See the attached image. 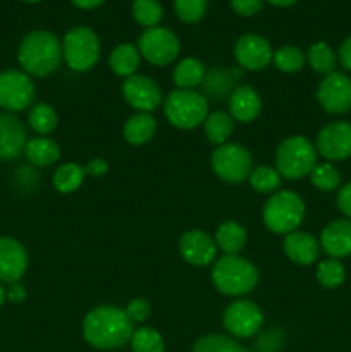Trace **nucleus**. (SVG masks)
Segmentation results:
<instances>
[{
  "mask_svg": "<svg viewBox=\"0 0 351 352\" xmlns=\"http://www.w3.org/2000/svg\"><path fill=\"white\" fill-rule=\"evenodd\" d=\"M24 2H31V3H33V2H40V0H24Z\"/></svg>",
  "mask_w": 351,
  "mask_h": 352,
  "instance_id": "obj_50",
  "label": "nucleus"
},
{
  "mask_svg": "<svg viewBox=\"0 0 351 352\" xmlns=\"http://www.w3.org/2000/svg\"><path fill=\"white\" fill-rule=\"evenodd\" d=\"M231 7L240 16L250 17L262 9V0H231Z\"/></svg>",
  "mask_w": 351,
  "mask_h": 352,
  "instance_id": "obj_42",
  "label": "nucleus"
},
{
  "mask_svg": "<svg viewBox=\"0 0 351 352\" xmlns=\"http://www.w3.org/2000/svg\"><path fill=\"white\" fill-rule=\"evenodd\" d=\"M212 282L226 296H244L258 284V270L240 254H226L213 263Z\"/></svg>",
  "mask_w": 351,
  "mask_h": 352,
  "instance_id": "obj_3",
  "label": "nucleus"
},
{
  "mask_svg": "<svg viewBox=\"0 0 351 352\" xmlns=\"http://www.w3.org/2000/svg\"><path fill=\"white\" fill-rule=\"evenodd\" d=\"M28 143L26 126L10 112H0V160H12L24 153Z\"/></svg>",
  "mask_w": 351,
  "mask_h": 352,
  "instance_id": "obj_17",
  "label": "nucleus"
},
{
  "mask_svg": "<svg viewBox=\"0 0 351 352\" xmlns=\"http://www.w3.org/2000/svg\"><path fill=\"white\" fill-rule=\"evenodd\" d=\"M124 311H126L127 318H129L131 322L140 323V322H145V320L150 316L151 306L147 299L136 298V299H131L129 305L126 306V309H124Z\"/></svg>",
  "mask_w": 351,
  "mask_h": 352,
  "instance_id": "obj_41",
  "label": "nucleus"
},
{
  "mask_svg": "<svg viewBox=\"0 0 351 352\" xmlns=\"http://www.w3.org/2000/svg\"><path fill=\"white\" fill-rule=\"evenodd\" d=\"M336 203H337V208H339V212L343 213L346 219L351 220V182L341 186V189L337 191Z\"/></svg>",
  "mask_w": 351,
  "mask_h": 352,
  "instance_id": "obj_43",
  "label": "nucleus"
},
{
  "mask_svg": "<svg viewBox=\"0 0 351 352\" xmlns=\"http://www.w3.org/2000/svg\"><path fill=\"white\" fill-rule=\"evenodd\" d=\"M26 270L28 253L23 244L14 237H0V284L19 282Z\"/></svg>",
  "mask_w": 351,
  "mask_h": 352,
  "instance_id": "obj_16",
  "label": "nucleus"
},
{
  "mask_svg": "<svg viewBox=\"0 0 351 352\" xmlns=\"http://www.w3.org/2000/svg\"><path fill=\"white\" fill-rule=\"evenodd\" d=\"M109 65L117 76L129 78L140 67V52L131 43L117 45L112 50V54H110Z\"/></svg>",
  "mask_w": 351,
  "mask_h": 352,
  "instance_id": "obj_26",
  "label": "nucleus"
},
{
  "mask_svg": "<svg viewBox=\"0 0 351 352\" xmlns=\"http://www.w3.org/2000/svg\"><path fill=\"white\" fill-rule=\"evenodd\" d=\"M162 6L157 0H134L133 3V17L136 19V23H140L141 26L155 28L162 19Z\"/></svg>",
  "mask_w": 351,
  "mask_h": 352,
  "instance_id": "obj_38",
  "label": "nucleus"
},
{
  "mask_svg": "<svg viewBox=\"0 0 351 352\" xmlns=\"http://www.w3.org/2000/svg\"><path fill=\"white\" fill-rule=\"evenodd\" d=\"M7 301V294H6V287H3V284H0V308L3 306V302Z\"/></svg>",
  "mask_w": 351,
  "mask_h": 352,
  "instance_id": "obj_49",
  "label": "nucleus"
},
{
  "mask_svg": "<svg viewBox=\"0 0 351 352\" xmlns=\"http://www.w3.org/2000/svg\"><path fill=\"white\" fill-rule=\"evenodd\" d=\"M320 248L336 260L351 256V220H334L323 227L320 234Z\"/></svg>",
  "mask_w": 351,
  "mask_h": 352,
  "instance_id": "obj_19",
  "label": "nucleus"
},
{
  "mask_svg": "<svg viewBox=\"0 0 351 352\" xmlns=\"http://www.w3.org/2000/svg\"><path fill=\"white\" fill-rule=\"evenodd\" d=\"M210 164L217 177L229 184H240L246 181L253 170L250 151L237 143H226L217 146V150L212 153Z\"/></svg>",
  "mask_w": 351,
  "mask_h": 352,
  "instance_id": "obj_8",
  "label": "nucleus"
},
{
  "mask_svg": "<svg viewBox=\"0 0 351 352\" xmlns=\"http://www.w3.org/2000/svg\"><path fill=\"white\" fill-rule=\"evenodd\" d=\"M86 175L88 174H86L85 167L74 164V162H69V164L61 165V167L55 170L54 186L58 192L69 195V192H74L81 188Z\"/></svg>",
  "mask_w": 351,
  "mask_h": 352,
  "instance_id": "obj_29",
  "label": "nucleus"
},
{
  "mask_svg": "<svg viewBox=\"0 0 351 352\" xmlns=\"http://www.w3.org/2000/svg\"><path fill=\"white\" fill-rule=\"evenodd\" d=\"M310 181L312 184L315 186L319 191L323 192H330V191H336L341 184V174L332 164H317L313 167V170L310 172Z\"/></svg>",
  "mask_w": 351,
  "mask_h": 352,
  "instance_id": "obj_34",
  "label": "nucleus"
},
{
  "mask_svg": "<svg viewBox=\"0 0 351 352\" xmlns=\"http://www.w3.org/2000/svg\"><path fill=\"white\" fill-rule=\"evenodd\" d=\"M246 243V230L237 222H224L215 234V244L226 254H237Z\"/></svg>",
  "mask_w": 351,
  "mask_h": 352,
  "instance_id": "obj_28",
  "label": "nucleus"
},
{
  "mask_svg": "<svg viewBox=\"0 0 351 352\" xmlns=\"http://www.w3.org/2000/svg\"><path fill=\"white\" fill-rule=\"evenodd\" d=\"M129 342L133 352H164L165 349L160 333L155 329H148V327L134 330Z\"/></svg>",
  "mask_w": 351,
  "mask_h": 352,
  "instance_id": "obj_35",
  "label": "nucleus"
},
{
  "mask_svg": "<svg viewBox=\"0 0 351 352\" xmlns=\"http://www.w3.org/2000/svg\"><path fill=\"white\" fill-rule=\"evenodd\" d=\"M248 179H250L251 188L262 195H268V192L274 195L281 188L282 182V175L279 174L277 168H272L268 165H260V167L253 168Z\"/></svg>",
  "mask_w": 351,
  "mask_h": 352,
  "instance_id": "obj_32",
  "label": "nucleus"
},
{
  "mask_svg": "<svg viewBox=\"0 0 351 352\" xmlns=\"http://www.w3.org/2000/svg\"><path fill=\"white\" fill-rule=\"evenodd\" d=\"M209 0H174V10L182 23H198L203 19Z\"/></svg>",
  "mask_w": 351,
  "mask_h": 352,
  "instance_id": "obj_39",
  "label": "nucleus"
},
{
  "mask_svg": "<svg viewBox=\"0 0 351 352\" xmlns=\"http://www.w3.org/2000/svg\"><path fill=\"white\" fill-rule=\"evenodd\" d=\"M123 96L138 112L151 113L162 103V91L148 76L133 74L123 82Z\"/></svg>",
  "mask_w": 351,
  "mask_h": 352,
  "instance_id": "obj_14",
  "label": "nucleus"
},
{
  "mask_svg": "<svg viewBox=\"0 0 351 352\" xmlns=\"http://www.w3.org/2000/svg\"><path fill=\"white\" fill-rule=\"evenodd\" d=\"M337 60L341 62V65H343L348 72H351V36H348L346 40L341 43L339 52H337Z\"/></svg>",
  "mask_w": 351,
  "mask_h": 352,
  "instance_id": "obj_45",
  "label": "nucleus"
},
{
  "mask_svg": "<svg viewBox=\"0 0 351 352\" xmlns=\"http://www.w3.org/2000/svg\"><path fill=\"white\" fill-rule=\"evenodd\" d=\"M268 2H270L272 6H277V7H289L295 2H298V0H268Z\"/></svg>",
  "mask_w": 351,
  "mask_h": 352,
  "instance_id": "obj_48",
  "label": "nucleus"
},
{
  "mask_svg": "<svg viewBox=\"0 0 351 352\" xmlns=\"http://www.w3.org/2000/svg\"><path fill=\"white\" fill-rule=\"evenodd\" d=\"M71 2L79 9H95V7L102 6L105 0H71Z\"/></svg>",
  "mask_w": 351,
  "mask_h": 352,
  "instance_id": "obj_47",
  "label": "nucleus"
},
{
  "mask_svg": "<svg viewBox=\"0 0 351 352\" xmlns=\"http://www.w3.org/2000/svg\"><path fill=\"white\" fill-rule=\"evenodd\" d=\"M34 85L31 76L17 69L0 72V109L3 112H23L33 107Z\"/></svg>",
  "mask_w": 351,
  "mask_h": 352,
  "instance_id": "obj_9",
  "label": "nucleus"
},
{
  "mask_svg": "<svg viewBox=\"0 0 351 352\" xmlns=\"http://www.w3.org/2000/svg\"><path fill=\"white\" fill-rule=\"evenodd\" d=\"M317 100L327 113L343 116L351 110V78L344 72H330L320 81Z\"/></svg>",
  "mask_w": 351,
  "mask_h": 352,
  "instance_id": "obj_12",
  "label": "nucleus"
},
{
  "mask_svg": "<svg viewBox=\"0 0 351 352\" xmlns=\"http://www.w3.org/2000/svg\"><path fill=\"white\" fill-rule=\"evenodd\" d=\"M205 74L206 72L203 62L195 57H188L176 65L174 72H172V79H174V85L179 89H193L202 85Z\"/></svg>",
  "mask_w": 351,
  "mask_h": 352,
  "instance_id": "obj_25",
  "label": "nucleus"
},
{
  "mask_svg": "<svg viewBox=\"0 0 351 352\" xmlns=\"http://www.w3.org/2000/svg\"><path fill=\"white\" fill-rule=\"evenodd\" d=\"M305 219V203L296 192L277 191L268 198L264 208V222L274 234H288L298 230Z\"/></svg>",
  "mask_w": 351,
  "mask_h": 352,
  "instance_id": "obj_4",
  "label": "nucleus"
},
{
  "mask_svg": "<svg viewBox=\"0 0 351 352\" xmlns=\"http://www.w3.org/2000/svg\"><path fill=\"white\" fill-rule=\"evenodd\" d=\"M262 110V100L251 86H237L229 96V113L240 122H251Z\"/></svg>",
  "mask_w": 351,
  "mask_h": 352,
  "instance_id": "obj_21",
  "label": "nucleus"
},
{
  "mask_svg": "<svg viewBox=\"0 0 351 352\" xmlns=\"http://www.w3.org/2000/svg\"><path fill=\"white\" fill-rule=\"evenodd\" d=\"M264 325V313L255 302L237 299L231 302L224 311V327L231 336L248 339L260 332Z\"/></svg>",
  "mask_w": 351,
  "mask_h": 352,
  "instance_id": "obj_11",
  "label": "nucleus"
},
{
  "mask_svg": "<svg viewBox=\"0 0 351 352\" xmlns=\"http://www.w3.org/2000/svg\"><path fill=\"white\" fill-rule=\"evenodd\" d=\"M272 60H274L275 67H277L279 71L291 74V72L301 71L303 65H305L306 57L298 47L288 45V47H281L279 50H275Z\"/></svg>",
  "mask_w": 351,
  "mask_h": 352,
  "instance_id": "obj_36",
  "label": "nucleus"
},
{
  "mask_svg": "<svg viewBox=\"0 0 351 352\" xmlns=\"http://www.w3.org/2000/svg\"><path fill=\"white\" fill-rule=\"evenodd\" d=\"M179 251L188 263L195 267H206L213 263L217 254V244L203 230H188L179 239Z\"/></svg>",
  "mask_w": 351,
  "mask_h": 352,
  "instance_id": "obj_18",
  "label": "nucleus"
},
{
  "mask_svg": "<svg viewBox=\"0 0 351 352\" xmlns=\"http://www.w3.org/2000/svg\"><path fill=\"white\" fill-rule=\"evenodd\" d=\"M155 131H157V120L153 119V116L147 112H138L126 120L123 134L127 143L133 146H141L155 136Z\"/></svg>",
  "mask_w": 351,
  "mask_h": 352,
  "instance_id": "obj_22",
  "label": "nucleus"
},
{
  "mask_svg": "<svg viewBox=\"0 0 351 352\" xmlns=\"http://www.w3.org/2000/svg\"><path fill=\"white\" fill-rule=\"evenodd\" d=\"M140 54L153 65H169L178 58L181 45L171 30L162 26L148 28L138 40Z\"/></svg>",
  "mask_w": 351,
  "mask_h": 352,
  "instance_id": "obj_10",
  "label": "nucleus"
},
{
  "mask_svg": "<svg viewBox=\"0 0 351 352\" xmlns=\"http://www.w3.org/2000/svg\"><path fill=\"white\" fill-rule=\"evenodd\" d=\"M24 155L30 164L36 167H48L61 158V148L52 138L36 136L33 140H28Z\"/></svg>",
  "mask_w": 351,
  "mask_h": 352,
  "instance_id": "obj_23",
  "label": "nucleus"
},
{
  "mask_svg": "<svg viewBox=\"0 0 351 352\" xmlns=\"http://www.w3.org/2000/svg\"><path fill=\"white\" fill-rule=\"evenodd\" d=\"M6 294H7V301L14 302V305H19V302H23L24 299L28 298L26 287H24L21 282H12V284L7 285Z\"/></svg>",
  "mask_w": 351,
  "mask_h": 352,
  "instance_id": "obj_44",
  "label": "nucleus"
},
{
  "mask_svg": "<svg viewBox=\"0 0 351 352\" xmlns=\"http://www.w3.org/2000/svg\"><path fill=\"white\" fill-rule=\"evenodd\" d=\"M17 60L28 76L45 78L61 65L62 45L50 31H31L21 41Z\"/></svg>",
  "mask_w": 351,
  "mask_h": 352,
  "instance_id": "obj_2",
  "label": "nucleus"
},
{
  "mask_svg": "<svg viewBox=\"0 0 351 352\" xmlns=\"http://www.w3.org/2000/svg\"><path fill=\"white\" fill-rule=\"evenodd\" d=\"M205 126V136L215 146L226 144L229 140L231 133L234 129V119L231 113L224 112V110H215V112L209 113L203 122Z\"/></svg>",
  "mask_w": 351,
  "mask_h": 352,
  "instance_id": "obj_27",
  "label": "nucleus"
},
{
  "mask_svg": "<svg viewBox=\"0 0 351 352\" xmlns=\"http://www.w3.org/2000/svg\"><path fill=\"white\" fill-rule=\"evenodd\" d=\"M62 57L72 71H89L100 58V40L95 31L86 26L69 30L62 41Z\"/></svg>",
  "mask_w": 351,
  "mask_h": 352,
  "instance_id": "obj_7",
  "label": "nucleus"
},
{
  "mask_svg": "<svg viewBox=\"0 0 351 352\" xmlns=\"http://www.w3.org/2000/svg\"><path fill=\"white\" fill-rule=\"evenodd\" d=\"M57 113L47 103H34L30 110V116H28V124H30L31 129L34 131L40 136H47V134L54 133L55 127H57Z\"/></svg>",
  "mask_w": 351,
  "mask_h": 352,
  "instance_id": "obj_31",
  "label": "nucleus"
},
{
  "mask_svg": "<svg viewBox=\"0 0 351 352\" xmlns=\"http://www.w3.org/2000/svg\"><path fill=\"white\" fill-rule=\"evenodd\" d=\"M86 174L93 175V177H102L107 170H109V164L105 160H100V158H95V160H89L88 165H86Z\"/></svg>",
  "mask_w": 351,
  "mask_h": 352,
  "instance_id": "obj_46",
  "label": "nucleus"
},
{
  "mask_svg": "<svg viewBox=\"0 0 351 352\" xmlns=\"http://www.w3.org/2000/svg\"><path fill=\"white\" fill-rule=\"evenodd\" d=\"M193 352H251L250 349H244L241 344L226 336H205L195 344Z\"/></svg>",
  "mask_w": 351,
  "mask_h": 352,
  "instance_id": "obj_37",
  "label": "nucleus"
},
{
  "mask_svg": "<svg viewBox=\"0 0 351 352\" xmlns=\"http://www.w3.org/2000/svg\"><path fill=\"white\" fill-rule=\"evenodd\" d=\"M133 325L124 309L116 306H98L86 315L83 322V336L86 342L96 349H117L131 340L134 332Z\"/></svg>",
  "mask_w": 351,
  "mask_h": 352,
  "instance_id": "obj_1",
  "label": "nucleus"
},
{
  "mask_svg": "<svg viewBox=\"0 0 351 352\" xmlns=\"http://www.w3.org/2000/svg\"><path fill=\"white\" fill-rule=\"evenodd\" d=\"M169 122L179 129H195L209 116V100L195 89H174L164 103Z\"/></svg>",
  "mask_w": 351,
  "mask_h": 352,
  "instance_id": "obj_5",
  "label": "nucleus"
},
{
  "mask_svg": "<svg viewBox=\"0 0 351 352\" xmlns=\"http://www.w3.org/2000/svg\"><path fill=\"white\" fill-rule=\"evenodd\" d=\"M317 165V150L305 136H291L275 151V168L286 179H303Z\"/></svg>",
  "mask_w": 351,
  "mask_h": 352,
  "instance_id": "obj_6",
  "label": "nucleus"
},
{
  "mask_svg": "<svg viewBox=\"0 0 351 352\" xmlns=\"http://www.w3.org/2000/svg\"><path fill=\"white\" fill-rule=\"evenodd\" d=\"M317 153L329 162L346 160L351 157V124L344 120L330 122L320 129L315 141Z\"/></svg>",
  "mask_w": 351,
  "mask_h": 352,
  "instance_id": "obj_13",
  "label": "nucleus"
},
{
  "mask_svg": "<svg viewBox=\"0 0 351 352\" xmlns=\"http://www.w3.org/2000/svg\"><path fill=\"white\" fill-rule=\"evenodd\" d=\"M306 60H308L310 67L313 69L319 74H330V72L336 71L337 64V55L334 54L332 48L329 47L323 41H317L312 47L308 48V54H306Z\"/></svg>",
  "mask_w": 351,
  "mask_h": 352,
  "instance_id": "obj_30",
  "label": "nucleus"
},
{
  "mask_svg": "<svg viewBox=\"0 0 351 352\" xmlns=\"http://www.w3.org/2000/svg\"><path fill=\"white\" fill-rule=\"evenodd\" d=\"M284 253L292 263L296 265H312L320 256V243L308 232H295L288 234L284 239Z\"/></svg>",
  "mask_w": 351,
  "mask_h": 352,
  "instance_id": "obj_20",
  "label": "nucleus"
},
{
  "mask_svg": "<svg viewBox=\"0 0 351 352\" xmlns=\"http://www.w3.org/2000/svg\"><path fill=\"white\" fill-rule=\"evenodd\" d=\"M241 72L237 69H231V71H224V69H213L209 74H205L203 79V89H205V98L210 96L213 100H222L227 95L234 91V82L240 78Z\"/></svg>",
  "mask_w": 351,
  "mask_h": 352,
  "instance_id": "obj_24",
  "label": "nucleus"
},
{
  "mask_svg": "<svg viewBox=\"0 0 351 352\" xmlns=\"http://www.w3.org/2000/svg\"><path fill=\"white\" fill-rule=\"evenodd\" d=\"M234 55H236L237 64L248 71H262L270 64L274 57L270 43L264 36L253 33L243 34L236 41Z\"/></svg>",
  "mask_w": 351,
  "mask_h": 352,
  "instance_id": "obj_15",
  "label": "nucleus"
},
{
  "mask_svg": "<svg viewBox=\"0 0 351 352\" xmlns=\"http://www.w3.org/2000/svg\"><path fill=\"white\" fill-rule=\"evenodd\" d=\"M286 344V333L281 329L264 330L255 340V352H281Z\"/></svg>",
  "mask_w": 351,
  "mask_h": 352,
  "instance_id": "obj_40",
  "label": "nucleus"
},
{
  "mask_svg": "<svg viewBox=\"0 0 351 352\" xmlns=\"http://www.w3.org/2000/svg\"><path fill=\"white\" fill-rule=\"evenodd\" d=\"M317 280L326 289H337L346 280V268L336 258L320 261L317 267Z\"/></svg>",
  "mask_w": 351,
  "mask_h": 352,
  "instance_id": "obj_33",
  "label": "nucleus"
}]
</instances>
